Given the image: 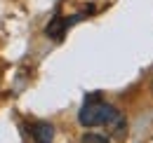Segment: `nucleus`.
Wrapping results in <instances>:
<instances>
[{
	"instance_id": "nucleus-1",
	"label": "nucleus",
	"mask_w": 153,
	"mask_h": 143,
	"mask_svg": "<svg viewBox=\"0 0 153 143\" xmlns=\"http://www.w3.org/2000/svg\"><path fill=\"white\" fill-rule=\"evenodd\" d=\"M120 113L115 110V106H111L108 101L101 99V94H90L85 96V103L78 110V122L82 127H106L111 125Z\"/></svg>"
},
{
	"instance_id": "nucleus-2",
	"label": "nucleus",
	"mask_w": 153,
	"mask_h": 143,
	"mask_svg": "<svg viewBox=\"0 0 153 143\" xmlns=\"http://www.w3.org/2000/svg\"><path fill=\"white\" fill-rule=\"evenodd\" d=\"M31 136L36 143H52L54 139V127L47 125V122H36L31 127Z\"/></svg>"
},
{
	"instance_id": "nucleus-3",
	"label": "nucleus",
	"mask_w": 153,
	"mask_h": 143,
	"mask_svg": "<svg viewBox=\"0 0 153 143\" xmlns=\"http://www.w3.org/2000/svg\"><path fill=\"white\" fill-rule=\"evenodd\" d=\"M80 143H111V141L106 136H101V134H85L80 139Z\"/></svg>"
},
{
	"instance_id": "nucleus-4",
	"label": "nucleus",
	"mask_w": 153,
	"mask_h": 143,
	"mask_svg": "<svg viewBox=\"0 0 153 143\" xmlns=\"http://www.w3.org/2000/svg\"><path fill=\"white\" fill-rule=\"evenodd\" d=\"M151 87H153V80H151Z\"/></svg>"
}]
</instances>
